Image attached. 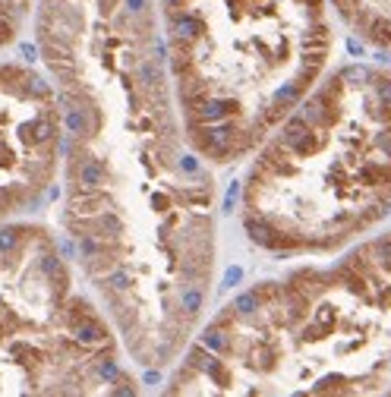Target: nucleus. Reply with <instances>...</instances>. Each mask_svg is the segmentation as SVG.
I'll return each mask as SVG.
<instances>
[{"label": "nucleus", "mask_w": 391, "mask_h": 397, "mask_svg": "<svg viewBox=\"0 0 391 397\" xmlns=\"http://www.w3.org/2000/svg\"><path fill=\"white\" fill-rule=\"evenodd\" d=\"M325 281H331V274H319V271H313V268H300V271L290 278V284H294V287L300 290L306 300H316V296L328 287Z\"/></svg>", "instance_id": "obj_8"}, {"label": "nucleus", "mask_w": 391, "mask_h": 397, "mask_svg": "<svg viewBox=\"0 0 391 397\" xmlns=\"http://www.w3.org/2000/svg\"><path fill=\"white\" fill-rule=\"evenodd\" d=\"M171 28H174V42H183V44H196L206 35V22L192 13H174Z\"/></svg>", "instance_id": "obj_6"}, {"label": "nucleus", "mask_w": 391, "mask_h": 397, "mask_svg": "<svg viewBox=\"0 0 391 397\" xmlns=\"http://www.w3.org/2000/svg\"><path fill=\"white\" fill-rule=\"evenodd\" d=\"M177 164H180V171H183V174H192V177L199 174V161H196L192 155H183V158L177 161Z\"/></svg>", "instance_id": "obj_36"}, {"label": "nucleus", "mask_w": 391, "mask_h": 397, "mask_svg": "<svg viewBox=\"0 0 391 397\" xmlns=\"http://www.w3.org/2000/svg\"><path fill=\"white\" fill-rule=\"evenodd\" d=\"M171 69H174V76H177V79L196 69V60H192V44L174 42V51H171Z\"/></svg>", "instance_id": "obj_12"}, {"label": "nucleus", "mask_w": 391, "mask_h": 397, "mask_svg": "<svg viewBox=\"0 0 391 397\" xmlns=\"http://www.w3.org/2000/svg\"><path fill=\"white\" fill-rule=\"evenodd\" d=\"M309 3H313V19H319V3L322 0H309Z\"/></svg>", "instance_id": "obj_44"}, {"label": "nucleus", "mask_w": 391, "mask_h": 397, "mask_svg": "<svg viewBox=\"0 0 391 397\" xmlns=\"http://www.w3.org/2000/svg\"><path fill=\"white\" fill-rule=\"evenodd\" d=\"M341 79H344V83H353V85H363L366 79H372V73L366 67H357V63H353V67L341 69Z\"/></svg>", "instance_id": "obj_27"}, {"label": "nucleus", "mask_w": 391, "mask_h": 397, "mask_svg": "<svg viewBox=\"0 0 391 397\" xmlns=\"http://www.w3.org/2000/svg\"><path fill=\"white\" fill-rule=\"evenodd\" d=\"M22 57H26V60H35V57H38V48H35V44H22Z\"/></svg>", "instance_id": "obj_38"}, {"label": "nucleus", "mask_w": 391, "mask_h": 397, "mask_svg": "<svg viewBox=\"0 0 391 397\" xmlns=\"http://www.w3.org/2000/svg\"><path fill=\"white\" fill-rule=\"evenodd\" d=\"M237 196H240V183H231V186H227V192H224V212H233Z\"/></svg>", "instance_id": "obj_37"}, {"label": "nucleus", "mask_w": 391, "mask_h": 397, "mask_svg": "<svg viewBox=\"0 0 391 397\" xmlns=\"http://www.w3.org/2000/svg\"><path fill=\"white\" fill-rule=\"evenodd\" d=\"M202 303H206V296H202V290L196 287V284H190V287L180 290V312L186 315V319H196L202 309Z\"/></svg>", "instance_id": "obj_16"}, {"label": "nucleus", "mask_w": 391, "mask_h": 397, "mask_svg": "<svg viewBox=\"0 0 391 397\" xmlns=\"http://www.w3.org/2000/svg\"><path fill=\"white\" fill-rule=\"evenodd\" d=\"M199 344L202 347H208L212 353H218V356H224V353H231V331L224 328V325H208L206 328V335L199 337Z\"/></svg>", "instance_id": "obj_11"}, {"label": "nucleus", "mask_w": 391, "mask_h": 397, "mask_svg": "<svg viewBox=\"0 0 391 397\" xmlns=\"http://www.w3.org/2000/svg\"><path fill=\"white\" fill-rule=\"evenodd\" d=\"M208 95H212V85H208L196 69L186 73V76H180V101H183L186 110L196 108V104H199L202 98H208Z\"/></svg>", "instance_id": "obj_7"}, {"label": "nucleus", "mask_w": 391, "mask_h": 397, "mask_svg": "<svg viewBox=\"0 0 391 397\" xmlns=\"http://www.w3.org/2000/svg\"><path fill=\"white\" fill-rule=\"evenodd\" d=\"M372 92H376V101L391 104V76H378L372 83Z\"/></svg>", "instance_id": "obj_28"}, {"label": "nucleus", "mask_w": 391, "mask_h": 397, "mask_svg": "<svg viewBox=\"0 0 391 397\" xmlns=\"http://www.w3.org/2000/svg\"><path fill=\"white\" fill-rule=\"evenodd\" d=\"M256 171H262L268 180L272 177H294L297 174V155L281 142V139H278V142H272L265 151H262Z\"/></svg>", "instance_id": "obj_2"}, {"label": "nucleus", "mask_w": 391, "mask_h": 397, "mask_svg": "<svg viewBox=\"0 0 391 397\" xmlns=\"http://www.w3.org/2000/svg\"><path fill=\"white\" fill-rule=\"evenodd\" d=\"M303 92H306V85H303L300 79H294V83L281 85V89L275 92V98H278V101H281V104H288V108H294V104H300Z\"/></svg>", "instance_id": "obj_20"}, {"label": "nucleus", "mask_w": 391, "mask_h": 397, "mask_svg": "<svg viewBox=\"0 0 391 397\" xmlns=\"http://www.w3.org/2000/svg\"><path fill=\"white\" fill-rule=\"evenodd\" d=\"M136 79L145 92H155V89H165V73H161V60L158 57H145L142 63L136 67Z\"/></svg>", "instance_id": "obj_10"}, {"label": "nucleus", "mask_w": 391, "mask_h": 397, "mask_svg": "<svg viewBox=\"0 0 391 397\" xmlns=\"http://www.w3.org/2000/svg\"><path fill=\"white\" fill-rule=\"evenodd\" d=\"M54 139H57V124H54V120H51L48 114L35 117V120H32V145L44 149V145H51Z\"/></svg>", "instance_id": "obj_14"}, {"label": "nucleus", "mask_w": 391, "mask_h": 397, "mask_svg": "<svg viewBox=\"0 0 391 397\" xmlns=\"http://www.w3.org/2000/svg\"><path fill=\"white\" fill-rule=\"evenodd\" d=\"M19 240H22V230L19 227H3L0 230V253H16V246H19Z\"/></svg>", "instance_id": "obj_25"}, {"label": "nucleus", "mask_w": 391, "mask_h": 397, "mask_svg": "<svg viewBox=\"0 0 391 397\" xmlns=\"http://www.w3.org/2000/svg\"><path fill=\"white\" fill-rule=\"evenodd\" d=\"M117 265H120L117 253H114V249H108V253H101V255H95V259L85 262V271H89L92 278H98V281H101V278H108Z\"/></svg>", "instance_id": "obj_15"}, {"label": "nucleus", "mask_w": 391, "mask_h": 397, "mask_svg": "<svg viewBox=\"0 0 391 397\" xmlns=\"http://www.w3.org/2000/svg\"><path fill=\"white\" fill-rule=\"evenodd\" d=\"M114 394H136V388H130V385H120V388H114Z\"/></svg>", "instance_id": "obj_43"}, {"label": "nucleus", "mask_w": 391, "mask_h": 397, "mask_svg": "<svg viewBox=\"0 0 391 397\" xmlns=\"http://www.w3.org/2000/svg\"><path fill=\"white\" fill-rule=\"evenodd\" d=\"M13 35H16V22L7 19V16H0V44L13 42Z\"/></svg>", "instance_id": "obj_33"}, {"label": "nucleus", "mask_w": 391, "mask_h": 397, "mask_svg": "<svg viewBox=\"0 0 391 397\" xmlns=\"http://www.w3.org/2000/svg\"><path fill=\"white\" fill-rule=\"evenodd\" d=\"M120 7H124L126 13L136 19V16H145V13H149V0H124Z\"/></svg>", "instance_id": "obj_31"}, {"label": "nucleus", "mask_w": 391, "mask_h": 397, "mask_svg": "<svg viewBox=\"0 0 391 397\" xmlns=\"http://www.w3.org/2000/svg\"><path fill=\"white\" fill-rule=\"evenodd\" d=\"M98 375H101L108 385L120 382V369H117L114 360H98Z\"/></svg>", "instance_id": "obj_29"}, {"label": "nucleus", "mask_w": 391, "mask_h": 397, "mask_svg": "<svg viewBox=\"0 0 391 397\" xmlns=\"http://www.w3.org/2000/svg\"><path fill=\"white\" fill-rule=\"evenodd\" d=\"M73 171H76V186H83V189H104V183H108V167L98 158L85 155Z\"/></svg>", "instance_id": "obj_5"}, {"label": "nucleus", "mask_w": 391, "mask_h": 397, "mask_svg": "<svg viewBox=\"0 0 391 397\" xmlns=\"http://www.w3.org/2000/svg\"><path fill=\"white\" fill-rule=\"evenodd\" d=\"M316 322H319V325H328V322H331V312H328V309H319V312H316Z\"/></svg>", "instance_id": "obj_40"}, {"label": "nucleus", "mask_w": 391, "mask_h": 397, "mask_svg": "<svg viewBox=\"0 0 391 397\" xmlns=\"http://www.w3.org/2000/svg\"><path fill=\"white\" fill-rule=\"evenodd\" d=\"M73 337H76V344H83V347H98V344L108 341V331H104V325L98 322L95 315H89V319L73 325Z\"/></svg>", "instance_id": "obj_9"}, {"label": "nucleus", "mask_w": 391, "mask_h": 397, "mask_svg": "<svg viewBox=\"0 0 391 397\" xmlns=\"http://www.w3.org/2000/svg\"><path fill=\"white\" fill-rule=\"evenodd\" d=\"M347 48H350V54H363V44H360V42H353V38H350V42H347Z\"/></svg>", "instance_id": "obj_42"}, {"label": "nucleus", "mask_w": 391, "mask_h": 397, "mask_svg": "<svg viewBox=\"0 0 391 397\" xmlns=\"http://www.w3.org/2000/svg\"><path fill=\"white\" fill-rule=\"evenodd\" d=\"M369 42H376V44H382V48H391V22H385V19H372V26H369Z\"/></svg>", "instance_id": "obj_21"}, {"label": "nucleus", "mask_w": 391, "mask_h": 397, "mask_svg": "<svg viewBox=\"0 0 391 397\" xmlns=\"http://www.w3.org/2000/svg\"><path fill=\"white\" fill-rule=\"evenodd\" d=\"M376 145L385 151V161H391V124H388V126H382V133H378Z\"/></svg>", "instance_id": "obj_34"}, {"label": "nucleus", "mask_w": 391, "mask_h": 397, "mask_svg": "<svg viewBox=\"0 0 391 397\" xmlns=\"http://www.w3.org/2000/svg\"><path fill=\"white\" fill-rule=\"evenodd\" d=\"M38 268H42V271L48 274V278H54V274L63 268V262L57 259V255H42V262H38Z\"/></svg>", "instance_id": "obj_32"}, {"label": "nucleus", "mask_w": 391, "mask_h": 397, "mask_svg": "<svg viewBox=\"0 0 391 397\" xmlns=\"http://www.w3.org/2000/svg\"><path fill=\"white\" fill-rule=\"evenodd\" d=\"M237 117H240V101L208 95L196 108H190L186 126H208V124H221V120H237Z\"/></svg>", "instance_id": "obj_1"}, {"label": "nucleus", "mask_w": 391, "mask_h": 397, "mask_svg": "<svg viewBox=\"0 0 391 397\" xmlns=\"http://www.w3.org/2000/svg\"><path fill=\"white\" fill-rule=\"evenodd\" d=\"M309 130V124H306V117L303 114H290L288 117V124H284V133H281V142L288 145V149H294L297 145V139L303 136V133Z\"/></svg>", "instance_id": "obj_18"}, {"label": "nucleus", "mask_w": 391, "mask_h": 397, "mask_svg": "<svg viewBox=\"0 0 391 397\" xmlns=\"http://www.w3.org/2000/svg\"><path fill=\"white\" fill-rule=\"evenodd\" d=\"M243 227H247L249 240L262 249H281V227L272 224V218L262 212H249L243 218Z\"/></svg>", "instance_id": "obj_3"}, {"label": "nucleus", "mask_w": 391, "mask_h": 397, "mask_svg": "<svg viewBox=\"0 0 391 397\" xmlns=\"http://www.w3.org/2000/svg\"><path fill=\"white\" fill-rule=\"evenodd\" d=\"M303 51H306V54L328 57V28H325L322 22H316V26L309 28V35L303 38Z\"/></svg>", "instance_id": "obj_13"}, {"label": "nucleus", "mask_w": 391, "mask_h": 397, "mask_svg": "<svg viewBox=\"0 0 391 397\" xmlns=\"http://www.w3.org/2000/svg\"><path fill=\"white\" fill-rule=\"evenodd\" d=\"M104 208H110L104 189H83V186H76L73 196H69V212H73V214L95 218V214H101Z\"/></svg>", "instance_id": "obj_4"}, {"label": "nucleus", "mask_w": 391, "mask_h": 397, "mask_svg": "<svg viewBox=\"0 0 391 397\" xmlns=\"http://www.w3.org/2000/svg\"><path fill=\"white\" fill-rule=\"evenodd\" d=\"M243 281V268H237V265H231L224 271V284L221 287H233V284H240Z\"/></svg>", "instance_id": "obj_35"}, {"label": "nucleus", "mask_w": 391, "mask_h": 397, "mask_svg": "<svg viewBox=\"0 0 391 397\" xmlns=\"http://www.w3.org/2000/svg\"><path fill=\"white\" fill-rule=\"evenodd\" d=\"M369 253H372V255H378V259H376V265H378V268L391 271V233H388V237H382L378 243H372Z\"/></svg>", "instance_id": "obj_22"}, {"label": "nucleus", "mask_w": 391, "mask_h": 397, "mask_svg": "<svg viewBox=\"0 0 391 397\" xmlns=\"http://www.w3.org/2000/svg\"><path fill=\"white\" fill-rule=\"evenodd\" d=\"M288 114H290V108H288V104H281V101L275 98V101H272L265 110H262V124H265V126H275V124H281V120H284Z\"/></svg>", "instance_id": "obj_23"}, {"label": "nucleus", "mask_w": 391, "mask_h": 397, "mask_svg": "<svg viewBox=\"0 0 391 397\" xmlns=\"http://www.w3.org/2000/svg\"><path fill=\"white\" fill-rule=\"evenodd\" d=\"M259 309H262V300H259L256 290H247V294H240L237 300H233V312L240 315V319H253Z\"/></svg>", "instance_id": "obj_19"}, {"label": "nucleus", "mask_w": 391, "mask_h": 397, "mask_svg": "<svg viewBox=\"0 0 391 397\" xmlns=\"http://www.w3.org/2000/svg\"><path fill=\"white\" fill-rule=\"evenodd\" d=\"M130 287H133V274L124 265H117L108 278H101V290H110V294H126Z\"/></svg>", "instance_id": "obj_17"}, {"label": "nucleus", "mask_w": 391, "mask_h": 397, "mask_svg": "<svg viewBox=\"0 0 391 397\" xmlns=\"http://www.w3.org/2000/svg\"><path fill=\"white\" fill-rule=\"evenodd\" d=\"M92 315V306L85 300H69V309H67V325L73 328L76 322H83V319H89Z\"/></svg>", "instance_id": "obj_26"}, {"label": "nucleus", "mask_w": 391, "mask_h": 397, "mask_svg": "<svg viewBox=\"0 0 391 397\" xmlns=\"http://www.w3.org/2000/svg\"><path fill=\"white\" fill-rule=\"evenodd\" d=\"M117 3H124V0H98V7H101L104 13H110V10H114Z\"/></svg>", "instance_id": "obj_39"}, {"label": "nucleus", "mask_w": 391, "mask_h": 397, "mask_svg": "<svg viewBox=\"0 0 391 397\" xmlns=\"http://www.w3.org/2000/svg\"><path fill=\"white\" fill-rule=\"evenodd\" d=\"M249 366H253V369H272V366H275V353H272V350H256V353L249 356Z\"/></svg>", "instance_id": "obj_30"}, {"label": "nucleus", "mask_w": 391, "mask_h": 397, "mask_svg": "<svg viewBox=\"0 0 391 397\" xmlns=\"http://www.w3.org/2000/svg\"><path fill=\"white\" fill-rule=\"evenodd\" d=\"M151 202H155V208H158V212H167V198L165 196H155Z\"/></svg>", "instance_id": "obj_41"}, {"label": "nucleus", "mask_w": 391, "mask_h": 397, "mask_svg": "<svg viewBox=\"0 0 391 397\" xmlns=\"http://www.w3.org/2000/svg\"><path fill=\"white\" fill-rule=\"evenodd\" d=\"M22 92H26V98H51V85L44 79H38V76H28L22 83Z\"/></svg>", "instance_id": "obj_24"}]
</instances>
